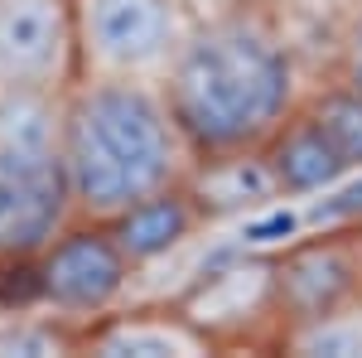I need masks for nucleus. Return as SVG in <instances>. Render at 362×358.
Listing matches in <instances>:
<instances>
[{
	"mask_svg": "<svg viewBox=\"0 0 362 358\" xmlns=\"http://www.w3.org/2000/svg\"><path fill=\"white\" fill-rule=\"evenodd\" d=\"M78 78L73 0H0V92L58 97Z\"/></svg>",
	"mask_w": 362,
	"mask_h": 358,
	"instance_id": "7",
	"label": "nucleus"
},
{
	"mask_svg": "<svg viewBox=\"0 0 362 358\" xmlns=\"http://www.w3.org/2000/svg\"><path fill=\"white\" fill-rule=\"evenodd\" d=\"M362 305V223L309 233L271 257V330L285 334L319 325Z\"/></svg>",
	"mask_w": 362,
	"mask_h": 358,
	"instance_id": "6",
	"label": "nucleus"
},
{
	"mask_svg": "<svg viewBox=\"0 0 362 358\" xmlns=\"http://www.w3.org/2000/svg\"><path fill=\"white\" fill-rule=\"evenodd\" d=\"M261 160H266L271 179H276L280 203L329 194L353 174L348 160L338 155V145L324 136V126L314 121V111H309L305 102L290 111V116L276 126V136L261 145Z\"/></svg>",
	"mask_w": 362,
	"mask_h": 358,
	"instance_id": "9",
	"label": "nucleus"
},
{
	"mask_svg": "<svg viewBox=\"0 0 362 358\" xmlns=\"http://www.w3.org/2000/svg\"><path fill=\"white\" fill-rule=\"evenodd\" d=\"M189 189L198 194V203L208 208V218H237V213H256L280 203L276 179L261 160V150L247 155H223V160H198L189 169Z\"/></svg>",
	"mask_w": 362,
	"mask_h": 358,
	"instance_id": "11",
	"label": "nucleus"
},
{
	"mask_svg": "<svg viewBox=\"0 0 362 358\" xmlns=\"http://www.w3.org/2000/svg\"><path fill=\"white\" fill-rule=\"evenodd\" d=\"M83 349L112 358H198L218 354L223 344L198 325L184 305H121L107 320L83 330Z\"/></svg>",
	"mask_w": 362,
	"mask_h": 358,
	"instance_id": "8",
	"label": "nucleus"
},
{
	"mask_svg": "<svg viewBox=\"0 0 362 358\" xmlns=\"http://www.w3.org/2000/svg\"><path fill=\"white\" fill-rule=\"evenodd\" d=\"M194 20L189 0H73L78 78L165 83Z\"/></svg>",
	"mask_w": 362,
	"mask_h": 358,
	"instance_id": "5",
	"label": "nucleus"
},
{
	"mask_svg": "<svg viewBox=\"0 0 362 358\" xmlns=\"http://www.w3.org/2000/svg\"><path fill=\"white\" fill-rule=\"evenodd\" d=\"M280 349L285 354H362V305L338 310V315L319 320V325L285 334Z\"/></svg>",
	"mask_w": 362,
	"mask_h": 358,
	"instance_id": "13",
	"label": "nucleus"
},
{
	"mask_svg": "<svg viewBox=\"0 0 362 358\" xmlns=\"http://www.w3.org/2000/svg\"><path fill=\"white\" fill-rule=\"evenodd\" d=\"M58 155L73 218L112 223L189 179L194 150L160 83L73 78L58 92Z\"/></svg>",
	"mask_w": 362,
	"mask_h": 358,
	"instance_id": "2",
	"label": "nucleus"
},
{
	"mask_svg": "<svg viewBox=\"0 0 362 358\" xmlns=\"http://www.w3.org/2000/svg\"><path fill=\"white\" fill-rule=\"evenodd\" d=\"M20 276H29V305L49 310L68 330H78V339L83 330H92L97 320H107L112 310L131 301L140 281L136 262L126 257L112 223L97 218H73Z\"/></svg>",
	"mask_w": 362,
	"mask_h": 358,
	"instance_id": "4",
	"label": "nucleus"
},
{
	"mask_svg": "<svg viewBox=\"0 0 362 358\" xmlns=\"http://www.w3.org/2000/svg\"><path fill=\"white\" fill-rule=\"evenodd\" d=\"M73 223L58 155V97L0 92V272H25Z\"/></svg>",
	"mask_w": 362,
	"mask_h": 358,
	"instance_id": "3",
	"label": "nucleus"
},
{
	"mask_svg": "<svg viewBox=\"0 0 362 358\" xmlns=\"http://www.w3.org/2000/svg\"><path fill=\"white\" fill-rule=\"evenodd\" d=\"M0 305H5V272H0Z\"/></svg>",
	"mask_w": 362,
	"mask_h": 358,
	"instance_id": "17",
	"label": "nucleus"
},
{
	"mask_svg": "<svg viewBox=\"0 0 362 358\" xmlns=\"http://www.w3.org/2000/svg\"><path fill=\"white\" fill-rule=\"evenodd\" d=\"M305 107L324 126V136L338 145V155L348 160V169L358 174L362 169V92L329 73V83H314L305 92Z\"/></svg>",
	"mask_w": 362,
	"mask_h": 358,
	"instance_id": "12",
	"label": "nucleus"
},
{
	"mask_svg": "<svg viewBox=\"0 0 362 358\" xmlns=\"http://www.w3.org/2000/svg\"><path fill=\"white\" fill-rule=\"evenodd\" d=\"M194 5V15H208V10H218V5H232V0H189Z\"/></svg>",
	"mask_w": 362,
	"mask_h": 358,
	"instance_id": "16",
	"label": "nucleus"
},
{
	"mask_svg": "<svg viewBox=\"0 0 362 358\" xmlns=\"http://www.w3.org/2000/svg\"><path fill=\"white\" fill-rule=\"evenodd\" d=\"M208 223H213L208 208L198 203V194L189 189V179H184V184H174V189L155 194V198H145L136 208H126L121 218H112V233L121 237V247L136 262V272L145 276L150 267H160L165 257H174L184 242H194Z\"/></svg>",
	"mask_w": 362,
	"mask_h": 358,
	"instance_id": "10",
	"label": "nucleus"
},
{
	"mask_svg": "<svg viewBox=\"0 0 362 358\" xmlns=\"http://www.w3.org/2000/svg\"><path fill=\"white\" fill-rule=\"evenodd\" d=\"M160 87L194 165L261 150L309 92L290 10L232 0L198 15Z\"/></svg>",
	"mask_w": 362,
	"mask_h": 358,
	"instance_id": "1",
	"label": "nucleus"
},
{
	"mask_svg": "<svg viewBox=\"0 0 362 358\" xmlns=\"http://www.w3.org/2000/svg\"><path fill=\"white\" fill-rule=\"evenodd\" d=\"M334 78L362 92V0H343L334 20Z\"/></svg>",
	"mask_w": 362,
	"mask_h": 358,
	"instance_id": "14",
	"label": "nucleus"
},
{
	"mask_svg": "<svg viewBox=\"0 0 362 358\" xmlns=\"http://www.w3.org/2000/svg\"><path fill=\"white\" fill-rule=\"evenodd\" d=\"M276 5H285V10H290V15H295V10H324V5H343V0H276Z\"/></svg>",
	"mask_w": 362,
	"mask_h": 358,
	"instance_id": "15",
	"label": "nucleus"
}]
</instances>
